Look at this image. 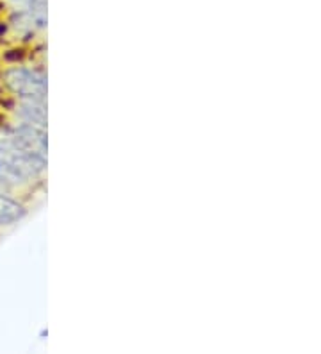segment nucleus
<instances>
[{"mask_svg":"<svg viewBox=\"0 0 321 354\" xmlns=\"http://www.w3.org/2000/svg\"><path fill=\"white\" fill-rule=\"evenodd\" d=\"M45 167V160L20 151L8 140L0 142V188L23 185L38 177Z\"/></svg>","mask_w":321,"mask_h":354,"instance_id":"obj_1","label":"nucleus"},{"mask_svg":"<svg viewBox=\"0 0 321 354\" xmlns=\"http://www.w3.org/2000/svg\"><path fill=\"white\" fill-rule=\"evenodd\" d=\"M9 90L21 99H47V75L39 70L13 68L6 74Z\"/></svg>","mask_w":321,"mask_h":354,"instance_id":"obj_2","label":"nucleus"},{"mask_svg":"<svg viewBox=\"0 0 321 354\" xmlns=\"http://www.w3.org/2000/svg\"><path fill=\"white\" fill-rule=\"evenodd\" d=\"M26 215V209L21 204L13 201L8 195L0 194V225H11Z\"/></svg>","mask_w":321,"mask_h":354,"instance_id":"obj_5","label":"nucleus"},{"mask_svg":"<svg viewBox=\"0 0 321 354\" xmlns=\"http://www.w3.org/2000/svg\"><path fill=\"white\" fill-rule=\"evenodd\" d=\"M8 142H11L14 147H18L20 151L27 152L30 156H36L39 160L47 161V133L41 127L30 126V124H23V126L17 127V129L11 131Z\"/></svg>","mask_w":321,"mask_h":354,"instance_id":"obj_3","label":"nucleus"},{"mask_svg":"<svg viewBox=\"0 0 321 354\" xmlns=\"http://www.w3.org/2000/svg\"><path fill=\"white\" fill-rule=\"evenodd\" d=\"M18 113L30 126L41 127V129L47 127V104H45V100L21 99Z\"/></svg>","mask_w":321,"mask_h":354,"instance_id":"obj_4","label":"nucleus"}]
</instances>
